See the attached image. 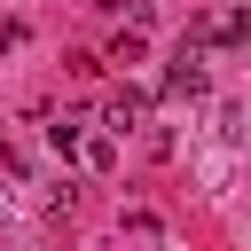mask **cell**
Returning <instances> with one entry per match:
<instances>
[{
	"mask_svg": "<svg viewBox=\"0 0 251 251\" xmlns=\"http://www.w3.org/2000/svg\"><path fill=\"white\" fill-rule=\"evenodd\" d=\"M165 94H204V47H196V39H180V55H173V71H165Z\"/></svg>",
	"mask_w": 251,
	"mask_h": 251,
	"instance_id": "1",
	"label": "cell"
},
{
	"mask_svg": "<svg viewBox=\"0 0 251 251\" xmlns=\"http://www.w3.org/2000/svg\"><path fill=\"white\" fill-rule=\"evenodd\" d=\"M212 39H220V47H243V39H251V24H243V16H220V24H212Z\"/></svg>",
	"mask_w": 251,
	"mask_h": 251,
	"instance_id": "4",
	"label": "cell"
},
{
	"mask_svg": "<svg viewBox=\"0 0 251 251\" xmlns=\"http://www.w3.org/2000/svg\"><path fill=\"white\" fill-rule=\"evenodd\" d=\"M78 126H86V118H55V126H47V149L71 157V149H78Z\"/></svg>",
	"mask_w": 251,
	"mask_h": 251,
	"instance_id": "3",
	"label": "cell"
},
{
	"mask_svg": "<svg viewBox=\"0 0 251 251\" xmlns=\"http://www.w3.org/2000/svg\"><path fill=\"white\" fill-rule=\"evenodd\" d=\"M141 110H149V94H141V86H118V94L102 102V126L126 133V126H141Z\"/></svg>",
	"mask_w": 251,
	"mask_h": 251,
	"instance_id": "2",
	"label": "cell"
}]
</instances>
